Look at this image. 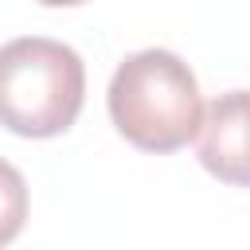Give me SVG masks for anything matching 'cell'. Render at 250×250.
<instances>
[{"mask_svg": "<svg viewBox=\"0 0 250 250\" xmlns=\"http://www.w3.org/2000/svg\"><path fill=\"white\" fill-rule=\"evenodd\" d=\"M109 117L125 141L145 152H172L199 137L203 98L191 66L164 47L133 51L109 78Z\"/></svg>", "mask_w": 250, "mask_h": 250, "instance_id": "1", "label": "cell"}, {"mask_svg": "<svg viewBox=\"0 0 250 250\" xmlns=\"http://www.w3.org/2000/svg\"><path fill=\"white\" fill-rule=\"evenodd\" d=\"M86 98L82 55L51 35H20L0 47V125L20 137H59Z\"/></svg>", "mask_w": 250, "mask_h": 250, "instance_id": "2", "label": "cell"}, {"mask_svg": "<svg viewBox=\"0 0 250 250\" xmlns=\"http://www.w3.org/2000/svg\"><path fill=\"white\" fill-rule=\"evenodd\" d=\"M199 164L234 188H250V90H227L203 109Z\"/></svg>", "mask_w": 250, "mask_h": 250, "instance_id": "3", "label": "cell"}, {"mask_svg": "<svg viewBox=\"0 0 250 250\" xmlns=\"http://www.w3.org/2000/svg\"><path fill=\"white\" fill-rule=\"evenodd\" d=\"M27 223V184L16 164L0 156V246H8Z\"/></svg>", "mask_w": 250, "mask_h": 250, "instance_id": "4", "label": "cell"}]
</instances>
